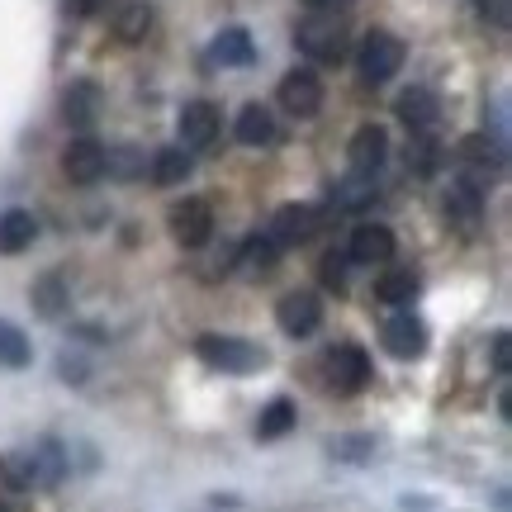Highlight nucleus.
I'll list each match as a JSON object with an SVG mask.
<instances>
[{
	"mask_svg": "<svg viewBox=\"0 0 512 512\" xmlns=\"http://www.w3.org/2000/svg\"><path fill=\"white\" fill-rule=\"evenodd\" d=\"M294 48L313 62H342L347 57V24L342 15H304L294 29Z\"/></svg>",
	"mask_w": 512,
	"mask_h": 512,
	"instance_id": "obj_1",
	"label": "nucleus"
},
{
	"mask_svg": "<svg viewBox=\"0 0 512 512\" xmlns=\"http://www.w3.org/2000/svg\"><path fill=\"white\" fill-rule=\"evenodd\" d=\"M195 356H200L204 366L228 370V375H252V370L266 366L261 347L242 342V337H223V332H204L200 342H195Z\"/></svg>",
	"mask_w": 512,
	"mask_h": 512,
	"instance_id": "obj_2",
	"label": "nucleus"
},
{
	"mask_svg": "<svg viewBox=\"0 0 512 512\" xmlns=\"http://www.w3.org/2000/svg\"><path fill=\"white\" fill-rule=\"evenodd\" d=\"M399 67H403V43L394 34L375 29V34L361 38V48H356V76L366 86H384L389 76H399Z\"/></svg>",
	"mask_w": 512,
	"mask_h": 512,
	"instance_id": "obj_3",
	"label": "nucleus"
},
{
	"mask_svg": "<svg viewBox=\"0 0 512 512\" xmlns=\"http://www.w3.org/2000/svg\"><path fill=\"white\" fill-rule=\"evenodd\" d=\"M275 100H280V110L294 114V119H313V114L323 110V81H318V72H309V67H294V72L280 76Z\"/></svg>",
	"mask_w": 512,
	"mask_h": 512,
	"instance_id": "obj_4",
	"label": "nucleus"
},
{
	"mask_svg": "<svg viewBox=\"0 0 512 512\" xmlns=\"http://www.w3.org/2000/svg\"><path fill=\"white\" fill-rule=\"evenodd\" d=\"M166 223H171V238L181 242L185 252H200L204 242L214 238V209H209V200H181V204H171Z\"/></svg>",
	"mask_w": 512,
	"mask_h": 512,
	"instance_id": "obj_5",
	"label": "nucleus"
},
{
	"mask_svg": "<svg viewBox=\"0 0 512 512\" xmlns=\"http://www.w3.org/2000/svg\"><path fill=\"white\" fill-rule=\"evenodd\" d=\"M328 384L337 394H356V389H366L370 384V356L366 347H356V342H342V347L328 351Z\"/></svg>",
	"mask_w": 512,
	"mask_h": 512,
	"instance_id": "obj_6",
	"label": "nucleus"
},
{
	"mask_svg": "<svg viewBox=\"0 0 512 512\" xmlns=\"http://www.w3.org/2000/svg\"><path fill=\"white\" fill-rule=\"evenodd\" d=\"M275 323L290 332V337H313L323 328V299L313 290H294L275 304Z\"/></svg>",
	"mask_w": 512,
	"mask_h": 512,
	"instance_id": "obj_7",
	"label": "nucleus"
},
{
	"mask_svg": "<svg viewBox=\"0 0 512 512\" xmlns=\"http://www.w3.org/2000/svg\"><path fill=\"white\" fill-rule=\"evenodd\" d=\"M110 171V152L95 143V138H72L67 152H62V176L72 185H95Z\"/></svg>",
	"mask_w": 512,
	"mask_h": 512,
	"instance_id": "obj_8",
	"label": "nucleus"
},
{
	"mask_svg": "<svg viewBox=\"0 0 512 512\" xmlns=\"http://www.w3.org/2000/svg\"><path fill=\"white\" fill-rule=\"evenodd\" d=\"M181 143L185 152H204V147H214V138H219V128H223V114L214 100H190L181 110Z\"/></svg>",
	"mask_w": 512,
	"mask_h": 512,
	"instance_id": "obj_9",
	"label": "nucleus"
},
{
	"mask_svg": "<svg viewBox=\"0 0 512 512\" xmlns=\"http://www.w3.org/2000/svg\"><path fill=\"white\" fill-rule=\"evenodd\" d=\"M394 114H399V124L408 133H432L441 119V100L427 86H408V91L394 100Z\"/></svg>",
	"mask_w": 512,
	"mask_h": 512,
	"instance_id": "obj_10",
	"label": "nucleus"
},
{
	"mask_svg": "<svg viewBox=\"0 0 512 512\" xmlns=\"http://www.w3.org/2000/svg\"><path fill=\"white\" fill-rule=\"evenodd\" d=\"M318 209L313 204H285L280 214L271 219V228H266V238L275 242V247H294V242H304L318 233Z\"/></svg>",
	"mask_w": 512,
	"mask_h": 512,
	"instance_id": "obj_11",
	"label": "nucleus"
},
{
	"mask_svg": "<svg viewBox=\"0 0 512 512\" xmlns=\"http://www.w3.org/2000/svg\"><path fill=\"white\" fill-rule=\"evenodd\" d=\"M394 233L384 228V223H356V233H351L347 242V256L356 261V266H384L389 256H394Z\"/></svg>",
	"mask_w": 512,
	"mask_h": 512,
	"instance_id": "obj_12",
	"label": "nucleus"
},
{
	"mask_svg": "<svg viewBox=\"0 0 512 512\" xmlns=\"http://www.w3.org/2000/svg\"><path fill=\"white\" fill-rule=\"evenodd\" d=\"M380 347L389 356H399V361H413V356L427 351V328H422L413 313H399V318H389L380 328Z\"/></svg>",
	"mask_w": 512,
	"mask_h": 512,
	"instance_id": "obj_13",
	"label": "nucleus"
},
{
	"mask_svg": "<svg viewBox=\"0 0 512 512\" xmlns=\"http://www.w3.org/2000/svg\"><path fill=\"white\" fill-rule=\"evenodd\" d=\"M351 157V171H361V176H375L384 166V157H389V138H384L380 124H361L356 128V138H351L347 147Z\"/></svg>",
	"mask_w": 512,
	"mask_h": 512,
	"instance_id": "obj_14",
	"label": "nucleus"
},
{
	"mask_svg": "<svg viewBox=\"0 0 512 512\" xmlns=\"http://www.w3.org/2000/svg\"><path fill=\"white\" fill-rule=\"evenodd\" d=\"M479 214H484V195H479V181H456L451 190H446V223H456L460 233H470L479 223Z\"/></svg>",
	"mask_w": 512,
	"mask_h": 512,
	"instance_id": "obj_15",
	"label": "nucleus"
},
{
	"mask_svg": "<svg viewBox=\"0 0 512 512\" xmlns=\"http://www.w3.org/2000/svg\"><path fill=\"white\" fill-rule=\"evenodd\" d=\"M209 62L214 67H252L256 62V43H252V34L247 29H223L219 38H214V48H209Z\"/></svg>",
	"mask_w": 512,
	"mask_h": 512,
	"instance_id": "obj_16",
	"label": "nucleus"
},
{
	"mask_svg": "<svg viewBox=\"0 0 512 512\" xmlns=\"http://www.w3.org/2000/svg\"><path fill=\"white\" fill-rule=\"evenodd\" d=\"M38 238V219L29 209H5L0 214V256H19L24 247H34Z\"/></svg>",
	"mask_w": 512,
	"mask_h": 512,
	"instance_id": "obj_17",
	"label": "nucleus"
},
{
	"mask_svg": "<svg viewBox=\"0 0 512 512\" xmlns=\"http://www.w3.org/2000/svg\"><path fill=\"white\" fill-rule=\"evenodd\" d=\"M0 484H5V489H15V494L43 489V475H38V451H10V456H0Z\"/></svg>",
	"mask_w": 512,
	"mask_h": 512,
	"instance_id": "obj_18",
	"label": "nucleus"
},
{
	"mask_svg": "<svg viewBox=\"0 0 512 512\" xmlns=\"http://www.w3.org/2000/svg\"><path fill=\"white\" fill-rule=\"evenodd\" d=\"M110 34L119 38V43H143L147 34H152V5L147 0H128V5H119L110 19Z\"/></svg>",
	"mask_w": 512,
	"mask_h": 512,
	"instance_id": "obj_19",
	"label": "nucleus"
},
{
	"mask_svg": "<svg viewBox=\"0 0 512 512\" xmlns=\"http://www.w3.org/2000/svg\"><path fill=\"white\" fill-rule=\"evenodd\" d=\"M233 133H238L242 147H266V143H275V114L266 110V105H247V110L238 114Z\"/></svg>",
	"mask_w": 512,
	"mask_h": 512,
	"instance_id": "obj_20",
	"label": "nucleus"
},
{
	"mask_svg": "<svg viewBox=\"0 0 512 512\" xmlns=\"http://www.w3.org/2000/svg\"><path fill=\"white\" fill-rule=\"evenodd\" d=\"M375 294H380L384 304H413V299H418V275L408 271V266H389V271L375 280Z\"/></svg>",
	"mask_w": 512,
	"mask_h": 512,
	"instance_id": "obj_21",
	"label": "nucleus"
},
{
	"mask_svg": "<svg viewBox=\"0 0 512 512\" xmlns=\"http://www.w3.org/2000/svg\"><path fill=\"white\" fill-rule=\"evenodd\" d=\"M95 110H100V91H95L91 81H76L72 91H67V100H62V114H67V124L86 128L95 119Z\"/></svg>",
	"mask_w": 512,
	"mask_h": 512,
	"instance_id": "obj_22",
	"label": "nucleus"
},
{
	"mask_svg": "<svg viewBox=\"0 0 512 512\" xmlns=\"http://www.w3.org/2000/svg\"><path fill=\"white\" fill-rule=\"evenodd\" d=\"M190 176V152L185 147H162L152 157V181L157 185H181Z\"/></svg>",
	"mask_w": 512,
	"mask_h": 512,
	"instance_id": "obj_23",
	"label": "nucleus"
},
{
	"mask_svg": "<svg viewBox=\"0 0 512 512\" xmlns=\"http://www.w3.org/2000/svg\"><path fill=\"white\" fill-rule=\"evenodd\" d=\"M29 356H34L29 337H24V332H19L15 323H5V318H0V366L24 370V366H29Z\"/></svg>",
	"mask_w": 512,
	"mask_h": 512,
	"instance_id": "obj_24",
	"label": "nucleus"
},
{
	"mask_svg": "<svg viewBox=\"0 0 512 512\" xmlns=\"http://www.w3.org/2000/svg\"><path fill=\"white\" fill-rule=\"evenodd\" d=\"M294 427V403L290 399H275L266 413H261V422H256V437L261 441H275V437H285Z\"/></svg>",
	"mask_w": 512,
	"mask_h": 512,
	"instance_id": "obj_25",
	"label": "nucleus"
},
{
	"mask_svg": "<svg viewBox=\"0 0 512 512\" xmlns=\"http://www.w3.org/2000/svg\"><path fill=\"white\" fill-rule=\"evenodd\" d=\"M62 304H67V290H62V275H43L34 285V309L38 313H62Z\"/></svg>",
	"mask_w": 512,
	"mask_h": 512,
	"instance_id": "obj_26",
	"label": "nucleus"
},
{
	"mask_svg": "<svg viewBox=\"0 0 512 512\" xmlns=\"http://www.w3.org/2000/svg\"><path fill=\"white\" fill-rule=\"evenodd\" d=\"M375 200V176H351L342 190H337V209H361V204H370Z\"/></svg>",
	"mask_w": 512,
	"mask_h": 512,
	"instance_id": "obj_27",
	"label": "nucleus"
},
{
	"mask_svg": "<svg viewBox=\"0 0 512 512\" xmlns=\"http://www.w3.org/2000/svg\"><path fill=\"white\" fill-rule=\"evenodd\" d=\"M460 162L465 166H479V171H494L498 166V147L489 143V138H465V143H460Z\"/></svg>",
	"mask_w": 512,
	"mask_h": 512,
	"instance_id": "obj_28",
	"label": "nucleus"
},
{
	"mask_svg": "<svg viewBox=\"0 0 512 512\" xmlns=\"http://www.w3.org/2000/svg\"><path fill=\"white\" fill-rule=\"evenodd\" d=\"M347 261H351L347 252H328L318 261V280H323L328 290H342V285H347Z\"/></svg>",
	"mask_w": 512,
	"mask_h": 512,
	"instance_id": "obj_29",
	"label": "nucleus"
},
{
	"mask_svg": "<svg viewBox=\"0 0 512 512\" xmlns=\"http://www.w3.org/2000/svg\"><path fill=\"white\" fill-rule=\"evenodd\" d=\"M275 256H280V247H275L271 238H252V242H247V247L238 252V261H247L252 271H256V266L266 271V266H275Z\"/></svg>",
	"mask_w": 512,
	"mask_h": 512,
	"instance_id": "obj_30",
	"label": "nucleus"
},
{
	"mask_svg": "<svg viewBox=\"0 0 512 512\" xmlns=\"http://www.w3.org/2000/svg\"><path fill=\"white\" fill-rule=\"evenodd\" d=\"M67 5V15L86 19V15H100V10H110V0H62Z\"/></svg>",
	"mask_w": 512,
	"mask_h": 512,
	"instance_id": "obj_31",
	"label": "nucleus"
},
{
	"mask_svg": "<svg viewBox=\"0 0 512 512\" xmlns=\"http://www.w3.org/2000/svg\"><path fill=\"white\" fill-rule=\"evenodd\" d=\"M299 5H304V10H313V15H342L351 0H299Z\"/></svg>",
	"mask_w": 512,
	"mask_h": 512,
	"instance_id": "obj_32",
	"label": "nucleus"
},
{
	"mask_svg": "<svg viewBox=\"0 0 512 512\" xmlns=\"http://www.w3.org/2000/svg\"><path fill=\"white\" fill-rule=\"evenodd\" d=\"M508 361H512L508 356V332H498L494 337V370L498 375H508Z\"/></svg>",
	"mask_w": 512,
	"mask_h": 512,
	"instance_id": "obj_33",
	"label": "nucleus"
},
{
	"mask_svg": "<svg viewBox=\"0 0 512 512\" xmlns=\"http://www.w3.org/2000/svg\"><path fill=\"white\" fill-rule=\"evenodd\" d=\"M0 512H10V508H5V503H0Z\"/></svg>",
	"mask_w": 512,
	"mask_h": 512,
	"instance_id": "obj_34",
	"label": "nucleus"
}]
</instances>
